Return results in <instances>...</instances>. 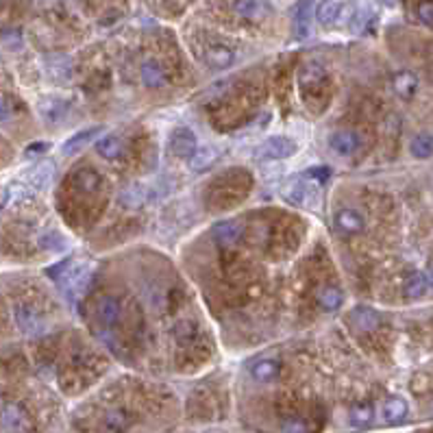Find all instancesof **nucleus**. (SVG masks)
Listing matches in <instances>:
<instances>
[{
	"instance_id": "obj_1",
	"label": "nucleus",
	"mask_w": 433,
	"mask_h": 433,
	"mask_svg": "<svg viewBox=\"0 0 433 433\" xmlns=\"http://www.w3.org/2000/svg\"><path fill=\"white\" fill-rule=\"evenodd\" d=\"M281 197L294 207H303L310 209V212H316L323 203V192H320L318 183L314 181H305V179H292L283 185Z\"/></svg>"
},
{
	"instance_id": "obj_2",
	"label": "nucleus",
	"mask_w": 433,
	"mask_h": 433,
	"mask_svg": "<svg viewBox=\"0 0 433 433\" xmlns=\"http://www.w3.org/2000/svg\"><path fill=\"white\" fill-rule=\"evenodd\" d=\"M0 427L7 433H26L31 429V418L20 403H5L0 407Z\"/></svg>"
},
{
	"instance_id": "obj_3",
	"label": "nucleus",
	"mask_w": 433,
	"mask_h": 433,
	"mask_svg": "<svg viewBox=\"0 0 433 433\" xmlns=\"http://www.w3.org/2000/svg\"><path fill=\"white\" fill-rule=\"evenodd\" d=\"M88 274H90V263L85 261H70L68 268L63 270V274L57 279L61 290L66 294H79L81 288L85 285L88 281Z\"/></svg>"
},
{
	"instance_id": "obj_4",
	"label": "nucleus",
	"mask_w": 433,
	"mask_h": 433,
	"mask_svg": "<svg viewBox=\"0 0 433 433\" xmlns=\"http://www.w3.org/2000/svg\"><path fill=\"white\" fill-rule=\"evenodd\" d=\"M168 146H170L172 155L181 157V159H192L194 152L199 150V139L194 135L192 129L188 127H179L170 133V139H168Z\"/></svg>"
},
{
	"instance_id": "obj_5",
	"label": "nucleus",
	"mask_w": 433,
	"mask_h": 433,
	"mask_svg": "<svg viewBox=\"0 0 433 433\" xmlns=\"http://www.w3.org/2000/svg\"><path fill=\"white\" fill-rule=\"evenodd\" d=\"M13 320H16V327L24 335H39L46 329L44 318H41L29 305H16L13 307Z\"/></svg>"
},
{
	"instance_id": "obj_6",
	"label": "nucleus",
	"mask_w": 433,
	"mask_h": 433,
	"mask_svg": "<svg viewBox=\"0 0 433 433\" xmlns=\"http://www.w3.org/2000/svg\"><path fill=\"white\" fill-rule=\"evenodd\" d=\"M374 18V5L372 0H355L351 5V13H348V31L361 33L368 29V22Z\"/></svg>"
},
{
	"instance_id": "obj_7",
	"label": "nucleus",
	"mask_w": 433,
	"mask_h": 433,
	"mask_svg": "<svg viewBox=\"0 0 433 433\" xmlns=\"http://www.w3.org/2000/svg\"><path fill=\"white\" fill-rule=\"evenodd\" d=\"M296 150H299L296 142H294V139L285 137V135L268 137L266 142L261 144V152L266 157H270V159H290Z\"/></svg>"
},
{
	"instance_id": "obj_8",
	"label": "nucleus",
	"mask_w": 433,
	"mask_h": 433,
	"mask_svg": "<svg viewBox=\"0 0 433 433\" xmlns=\"http://www.w3.org/2000/svg\"><path fill=\"white\" fill-rule=\"evenodd\" d=\"M361 146V139L355 131H335L329 137V148L340 157H348L357 152Z\"/></svg>"
},
{
	"instance_id": "obj_9",
	"label": "nucleus",
	"mask_w": 433,
	"mask_h": 433,
	"mask_svg": "<svg viewBox=\"0 0 433 433\" xmlns=\"http://www.w3.org/2000/svg\"><path fill=\"white\" fill-rule=\"evenodd\" d=\"M233 9L244 20H263L272 13L270 0H235Z\"/></svg>"
},
{
	"instance_id": "obj_10",
	"label": "nucleus",
	"mask_w": 433,
	"mask_h": 433,
	"mask_svg": "<svg viewBox=\"0 0 433 433\" xmlns=\"http://www.w3.org/2000/svg\"><path fill=\"white\" fill-rule=\"evenodd\" d=\"M139 79H142V85H146L150 90L165 88V83H168L165 68L157 59H146L142 66H139Z\"/></svg>"
},
{
	"instance_id": "obj_11",
	"label": "nucleus",
	"mask_w": 433,
	"mask_h": 433,
	"mask_svg": "<svg viewBox=\"0 0 433 433\" xmlns=\"http://www.w3.org/2000/svg\"><path fill=\"white\" fill-rule=\"evenodd\" d=\"M348 320L353 323V327H357L359 331H376L381 327V316L376 314L372 307H366V305H359L355 310L348 314Z\"/></svg>"
},
{
	"instance_id": "obj_12",
	"label": "nucleus",
	"mask_w": 433,
	"mask_h": 433,
	"mask_svg": "<svg viewBox=\"0 0 433 433\" xmlns=\"http://www.w3.org/2000/svg\"><path fill=\"white\" fill-rule=\"evenodd\" d=\"M70 105L63 101V99H54V96H48V99H41L39 105H37V111L39 116L44 118L46 122L50 124H57L66 118Z\"/></svg>"
},
{
	"instance_id": "obj_13",
	"label": "nucleus",
	"mask_w": 433,
	"mask_h": 433,
	"mask_svg": "<svg viewBox=\"0 0 433 433\" xmlns=\"http://www.w3.org/2000/svg\"><path fill=\"white\" fill-rule=\"evenodd\" d=\"M279 374H281V364L272 357L257 359L255 364L250 366V376L259 383H272L274 379H279Z\"/></svg>"
},
{
	"instance_id": "obj_14",
	"label": "nucleus",
	"mask_w": 433,
	"mask_h": 433,
	"mask_svg": "<svg viewBox=\"0 0 433 433\" xmlns=\"http://www.w3.org/2000/svg\"><path fill=\"white\" fill-rule=\"evenodd\" d=\"M131 425H133V416L122 407L107 410L103 416V427L109 433H127L131 429Z\"/></svg>"
},
{
	"instance_id": "obj_15",
	"label": "nucleus",
	"mask_w": 433,
	"mask_h": 433,
	"mask_svg": "<svg viewBox=\"0 0 433 433\" xmlns=\"http://www.w3.org/2000/svg\"><path fill=\"white\" fill-rule=\"evenodd\" d=\"M407 412H410L407 401L401 399V396H390L381 405V421L387 423V425H396V423L407 418Z\"/></svg>"
},
{
	"instance_id": "obj_16",
	"label": "nucleus",
	"mask_w": 433,
	"mask_h": 433,
	"mask_svg": "<svg viewBox=\"0 0 433 433\" xmlns=\"http://www.w3.org/2000/svg\"><path fill=\"white\" fill-rule=\"evenodd\" d=\"M335 225H338L344 233H361L366 227V218L361 216L357 209H351V207H346V209H340L338 214H335Z\"/></svg>"
},
{
	"instance_id": "obj_17",
	"label": "nucleus",
	"mask_w": 433,
	"mask_h": 433,
	"mask_svg": "<svg viewBox=\"0 0 433 433\" xmlns=\"http://www.w3.org/2000/svg\"><path fill=\"white\" fill-rule=\"evenodd\" d=\"M392 88L394 92L401 96V99H414L416 92H418V77L410 70H403V72H396L394 79H392Z\"/></svg>"
},
{
	"instance_id": "obj_18",
	"label": "nucleus",
	"mask_w": 433,
	"mask_h": 433,
	"mask_svg": "<svg viewBox=\"0 0 433 433\" xmlns=\"http://www.w3.org/2000/svg\"><path fill=\"white\" fill-rule=\"evenodd\" d=\"M318 305L323 307L325 312H338L340 307L344 305V294H342V290L340 288H335V285H323L318 290Z\"/></svg>"
},
{
	"instance_id": "obj_19",
	"label": "nucleus",
	"mask_w": 433,
	"mask_h": 433,
	"mask_svg": "<svg viewBox=\"0 0 433 433\" xmlns=\"http://www.w3.org/2000/svg\"><path fill=\"white\" fill-rule=\"evenodd\" d=\"M96 318L103 327H111L120 318V301L116 296H105L96 307Z\"/></svg>"
},
{
	"instance_id": "obj_20",
	"label": "nucleus",
	"mask_w": 433,
	"mask_h": 433,
	"mask_svg": "<svg viewBox=\"0 0 433 433\" xmlns=\"http://www.w3.org/2000/svg\"><path fill=\"white\" fill-rule=\"evenodd\" d=\"M214 237L222 246H233L242 237V225L240 222H231V220L220 222V225L214 227Z\"/></svg>"
},
{
	"instance_id": "obj_21",
	"label": "nucleus",
	"mask_w": 433,
	"mask_h": 433,
	"mask_svg": "<svg viewBox=\"0 0 433 433\" xmlns=\"http://www.w3.org/2000/svg\"><path fill=\"white\" fill-rule=\"evenodd\" d=\"M372 421H374V407L370 403H359L348 410V423L357 429H364V427L372 425Z\"/></svg>"
},
{
	"instance_id": "obj_22",
	"label": "nucleus",
	"mask_w": 433,
	"mask_h": 433,
	"mask_svg": "<svg viewBox=\"0 0 433 433\" xmlns=\"http://www.w3.org/2000/svg\"><path fill=\"white\" fill-rule=\"evenodd\" d=\"M429 281H427V274L425 272H414L407 276V281H405V296L416 301V299H423L429 290Z\"/></svg>"
},
{
	"instance_id": "obj_23",
	"label": "nucleus",
	"mask_w": 433,
	"mask_h": 433,
	"mask_svg": "<svg viewBox=\"0 0 433 433\" xmlns=\"http://www.w3.org/2000/svg\"><path fill=\"white\" fill-rule=\"evenodd\" d=\"M44 68H46V74L52 81L63 83V81L70 79V63H68L66 57H61V54H52V57H48L46 63H44Z\"/></svg>"
},
{
	"instance_id": "obj_24",
	"label": "nucleus",
	"mask_w": 433,
	"mask_h": 433,
	"mask_svg": "<svg viewBox=\"0 0 433 433\" xmlns=\"http://www.w3.org/2000/svg\"><path fill=\"white\" fill-rule=\"evenodd\" d=\"M218 157H220V150L216 146H205V148H199L197 152H194V157L190 159V165H192V170L203 172V170H207V168H212V163Z\"/></svg>"
},
{
	"instance_id": "obj_25",
	"label": "nucleus",
	"mask_w": 433,
	"mask_h": 433,
	"mask_svg": "<svg viewBox=\"0 0 433 433\" xmlns=\"http://www.w3.org/2000/svg\"><path fill=\"white\" fill-rule=\"evenodd\" d=\"M99 131H101V127H92V129H83V131L74 133L63 144V152H66V155H72V152H79L81 148H85L92 142V139L96 137V133H99Z\"/></svg>"
},
{
	"instance_id": "obj_26",
	"label": "nucleus",
	"mask_w": 433,
	"mask_h": 433,
	"mask_svg": "<svg viewBox=\"0 0 433 433\" xmlns=\"http://www.w3.org/2000/svg\"><path fill=\"white\" fill-rule=\"evenodd\" d=\"M342 11V0H323L316 9V18L323 26H331Z\"/></svg>"
},
{
	"instance_id": "obj_27",
	"label": "nucleus",
	"mask_w": 433,
	"mask_h": 433,
	"mask_svg": "<svg viewBox=\"0 0 433 433\" xmlns=\"http://www.w3.org/2000/svg\"><path fill=\"white\" fill-rule=\"evenodd\" d=\"M410 150L416 159H429L433 155V135L429 133H418L412 137Z\"/></svg>"
},
{
	"instance_id": "obj_28",
	"label": "nucleus",
	"mask_w": 433,
	"mask_h": 433,
	"mask_svg": "<svg viewBox=\"0 0 433 433\" xmlns=\"http://www.w3.org/2000/svg\"><path fill=\"white\" fill-rule=\"evenodd\" d=\"M207 61L214 63L216 68H227L235 61V50L225 44H216L207 50Z\"/></svg>"
},
{
	"instance_id": "obj_29",
	"label": "nucleus",
	"mask_w": 433,
	"mask_h": 433,
	"mask_svg": "<svg viewBox=\"0 0 433 433\" xmlns=\"http://www.w3.org/2000/svg\"><path fill=\"white\" fill-rule=\"evenodd\" d=\"M96 152H99L103 159H116V157H120V152H122L120 137H116V135H105V137H101L99 142H96Z\"/></svg>"
},
{
	"instance_id": "obj_30",
	"label": "nucleus",
	"mask_w": 433,
	"mask_h": 433,
	"mask_svg": "<svg viewBox=\"0 0 433 433\" xmlns=\"http://www.w3.org/2000/svg\"><path fill=\"white\" fill-rule=\"evenodd\" d=\"M29 181L31 185L37 188V190H46L52 181V163H39L35 165L33 170L29 172Z\"/></svg>"
},
{
	"instance_id": "obj_31",
	"label": "nucleus",
	"mask_w": 433,
	"mask_h": 433,
	"mask_svg": "<svg viewBox=\"0 0 433 433\" xmlns=\"http://www.w3.org/2000/svg\"><path fill=\"white\" fill-rule=\"evenodd\" d=\"M312 5L310 0H301L299 7H296V16H294V29H296V35L303 37L307 33V26H310V11Z\"/></svg>"
},
{
	"instance_id": "obj_32",
	"label": "nucleus",
	"mask_w": 433,
	"mask_h": 433,
	"mask_svg": "<svg viewBox=\"0 0 433 433\" xmlns=\"http://www.w3.org/2000/svg\"><path fill=\"white\" fill-rule=\"evenodd\" d=\"M74 183L83 190V192H96V188L101 185V177L94 170H81L74 177Z\"/></svg>"
},
{
	"instance_id": "obj_33",
	"label": "nucleus",
	"mask_w": 433,
	"mask_h": 433,
	"mask_svg": "<svg viewBox=\"0 0 433 433\" xmlns=\"http://www.w3.org/2000/svg\"><path fill=\"white\" fill-rule=\"evenodd\" d=\"M323 74H325V70H323V66H320V63H307L299 72V83H301V85H307V83L318 81Z\"/></svg>"
},
{
	"instance_id": "obj_34",
	"label": "nucleus",
	"mask_w": 433,
	"mask_h": 433,
	"mask_svg": "<svg viewBox=\"0 0 433 433\" xmlns=\"http://www.w3.org/2000/svg\"><path fill=\"white\" fill-rule=\"evenodd\" d=\"M305 177H310L314 183L323 185V183H327V181L331 179V168H327V165H314V168H310V170L305 172Z\"/></svg>"
},
{
	"instance_id": "obj_35",
	"label": "nucleus",
	"mask_w": 433,
	"mask_h": 433,
	"mask_svg": "<svg viewBox=\"0 0 433 433\" xmlns=\"http://www.w3.org/2000/svg\"><path fill=\"white\" fill-rule=\"evenodd\" d=\"M39 246L46 250H59L63 248V237L59 233H44L39 237Z\"/></svg>"
},
{
	"instance_id": "obj_36",
	"label": "nucleus",
	"mask_w": 433,
	"mask_h": 433,
	"mask_svg": "<svg viewBox=\"0 0 433 433\" xmlns=\"http://www.w3.org/2000/svg\"><path fill=\"white\" fill-rule=\"evenodd\" d=\"M0 44L7 46V48H20L22 44V35L20 31H5V33H0Z\"/></svg>"
},
{
	"instance_id": "obj_37",
	"label": "nucleus",
	"mask_w": 433,
	"mask_h": 433,
	"mask_svg": "<svg viewBox=\"0 0 433 433\" xmlns=\"http://www.w3.org/2000/svg\"><path fill=\"white\" fill-rule=\"evenodd\" d=\"M281 433H307V425L301 418H288L281 425Z\"/></svg>"
},
{
	"instance_id": "obj_38",
	"label": "nucleus",
	"mask_w": 433,
	"mask_h": 433,
	"mask_svg": "<svg viewBox=\"0 0 433 433\" xmlns=\"http://www.w3.org/2000/svg\"><path fill=\"white\" fill-rule=\"evenodd\" d=\"M194 333V325L192 323H177L174 327H172V335L177 340H185V338H190V335Z\"/></svg>"
},
{
	"instance_id": "obj_39",
	"label": "nucleus",
	"mask_w": 433,
	"mask_h": 433,
	"mask_svg": "<svg viewBox=\"0 0 433 433\" xmlns=\"http://www.w3.org/2000/svg\"><path fill=\"white\" fill-rule=\"evenodd\" d=\"M418 18H421V22L433 26V3H423V5H418Z\"/></svg>"
},
{
	"instance_id": "obj_40",
	"label": "nucleus",
	"mask_w": 433,
	"mask_h": 433,
	"mask_svg": "<svg viewBox=\"0 0 433 433\" xmlns=\"http://www.w3.org/2000/svg\"><path fill=\"white\" fill-rule=\"evenodd\" d=\"M11 116H13V107H11V103H9L7 99H3V96H0V122H7Z\"/></svg>"
},
{
	"instance_id": "obj_41",
	"label": "nucleus",
	"mask_w": 433,
	"mask_h": 433,
	"mask_svg": "<svg viewBox=\"0 0 433 433\" xmlns=\"http://www.w3.org/2000/svg\"><path fill=\"white\" fill-rule=\"evenodd\" d=\"M48 148V144L46 142H37V144H31L29 148H26V155H39V152H44Z\"/></svg>"
},
{
	"instance_id": "obj_42",
	"label": "nucleus",
	"mask_w": 433,
	"mask_h": 433,
	"mask_svg": "<svg viewBox=\"0 0 433 433\" xmlns=\"http://www.w3.org/2000/svg\"><path fill=\"white\" fill-rule=\"evenodd\" d=\"M425 274H427V281H429V285L433 288V263H431V266L425 270Z\"/></svg>"
},
{
	"instance_id": "obj_43",
	"label": "nucleus",
	"mask_w": 433,
	"mask_h": 433,
	"mask_svg": "<svg viewBox=\"0 0 433 433\" xmlns=\"http://www.w3.org/2000/svg\"><path fill=\"white\" fill-rule=\"evenodd\" d=\"M381 5H385V7H396V3L399 0H379Z\"/></svg>"
}]
</instances>
